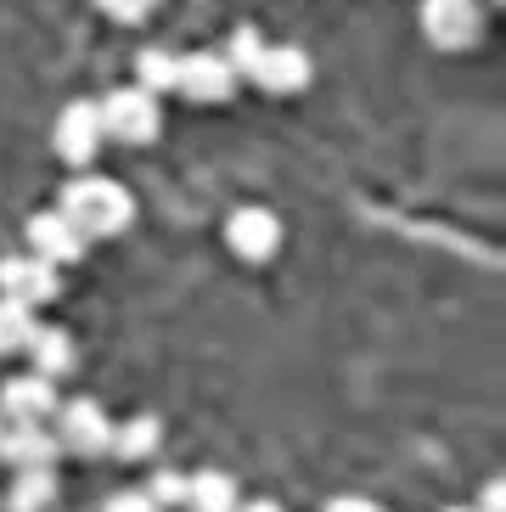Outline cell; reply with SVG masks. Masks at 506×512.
<instances>
[{
  "instance_id": "6da1fadb",
  "label": "cell",
  "mask_w": 506,
  "mask_h": 512,
  "mask_svg": "<svg viewBox=\"0 0 506 512\" xmlns=\"http://www.w3.org/2000/svg\"><path fill=\"white\" fill-rule=\"evenodd\" d=\"M225 62H231L237 74H248L253 85L270 91V96H287V91H304V85H310V57H304V51L298 46H259L253 29H237Z\"/></svg>"
},
{
  "instance_id": "7a4b0ae2",
  "label": "cell",
  "mask_w": 506,
  "mask_h": 512,
  "mask_svg": "<svg viewBox=\"0 0 506 512\" xmlns=\"http://www.w3.org/2000/svg\"><path fill=\"white\" fill-rule=\"evenodd\" d=\"M62 214H68V226L79 231L85 242L96 237H119L124 226H130V192H124L119 181H107V175H85V181H74L68 192H62Z\"/></svg>"
},
{
  "instance_id": "3957f363",
  "label": "cell",
  "mask_w": 506,
  "mask_h": 512,
  "mask_svg": "<svg viewBox=\"0 0 506 512\" xmlns=\"http://www.w3.org/2000/svg\"><path fill=\"white\" fill-rule=\"evenodd\" d=\"M102 113V136L107 141H124V147H147L158 136V96L141 91V85H124L113 91L107 102H96Z\"/></svg>"
},
{
  "instance_id": "277c9868",
  "label": "cell",
  "mask_w": 506,
  "mask_h": 512,
  "mask_svg": "<svg viewBox=\"0 0 506 512\" xmlns=\"http://www.w3.org/2000/svg\"><path fill=\"white\" fill-rule=\"evenodd\" d=\"M57 451H74V456H107L113 451V422L102 417V406L68 400V406L57 411Z\"/></svg>"
},
{
  "instance_id": "5b68a950",
  "label": "cell",
  "mask_w": 506,
  "mask_h": 512,
  "mask_svg": "<svg viewBox=\"0 0 506 512\" xmlns=\"http://www.w3.org/2000/svg\"><path fill=\"white\" fill-rule=\"evenodd\" d=\"M175 91L192 96V102H225L237 91V68L214 51H192V57H175Z\"/></svg>"
},
{
  "instance_id": "8992f818",
  "label": "cell",
  "mask_w": 506,
  "mask_h": 512,
  "mask_svg": "<svg viewBox=\"0 0 506 512\" xmlns=\"http://www.w3.org/2000/svg\"><path fill=\"white\" fill-rule=\"evenodd\" d=\"M225 242H231L248 265H265V259L282 248V220H276L270 209H253L248 203V209H237L231 220H225Z\"/></svg>"
},
{
  "instance_id": "52a82bcc",
  "label": "cell",
  "mask_w": 506,
  "mask_h": 512,
  "mask_svg": "<svg viewBox=\"0 0 506 512\" xmlns=\"http://www.w3.org/2000/svg\"><path fill=\"white\" fill-rule=\"evenodd\" d=\"M422 29L433 46L462 51L478 40V0H422Z\"/></svg>"
},
{
  "instance_id": "ba28073f",
  "label": "cell",
  "mask_w": 506,
  "mask_h": 512,
  "mask_svg": "<svg viewBox=\"0 0 506 512\" xmlns=\"http://www.w3.org/2000/svg\"><path fill=\"white\" fill-rule=\"evenodd\" d=\"M0 299H17V304H45L57 299V265H45L40 254H17V259H0Z\"/></svg>"
},
{
  "instance_id": "9c48e42d",
  "label": "cell",
  "mask_w": 506,
  "mask_h": 512,
  "mask_svg": "<svg viewBox=\"0 0 506 512\" xmlns=\"http://www.w3.org/2000/svg\"><path fill=\"white\" fill-rule=\"evenodd\" d=\"M102 141L107 136H102V113H96V102L62 107V119H57V152L68 158V164H90Z\"/></svg>"
},
{
  "instance_id": "30bf717a",
  "label": "cell",
  "mask_w": 506,
  "mask_h": 512,
  "mask_svg": "<svg viewBox=\"0 0 506 512\" xmlns=\"http://www.w3.org/2000/svg\"><path fill=\"white\" fill-rule=\"evenodd\" d=\"M57 411V383L51 377H12L6 389H0V417L6 422H45Z\"/></svg>"
},
{
  "instance_id": "8fae6325",
  "label": "cell",
  "mask_w": 506,
  "mask_h": 512,
  "mask_svg": "<svg viewBox=\"0 0 506 512\" xmlns=\"http://www.w3.org/2000/svg\"><path fill=\"white\" fill-rule=\"evenodd\" d=\"M0 462L51 467L57 462V434H45V422H6V428H0Z\"/></svg>"
},
{
  "instance_id": "7c38bea8",
  "label": "cell",
  "mask_w": 506,
  "mask_h": 512,
  "mask_svg": "<svg viewBox=\"0 0 506 512\" xmlns=\"http://www.w3.org/2000/svg\"><path fill=\"white\" fill-rule=\"evenodd\" d=\"M29 248L45 259V265H68V259L85 254V237L68 226V214L51 209V214H34L29 220Z\"/></svg>"
},
{
  "instance_id": "4fadbf2b",
  "label": "cell",
  "mask_w": 506,
  "mask_h": 512,
  "mask_svg": "<svg viewBox=\"0 0 506 512\" xmlns=\"http://www.w3.org/2000/svg\"><path fill=\"white\" fill-rule=\"evenodd\" d=\"M51 496H57L51 467H17V484H12V496H6V512H45Z\"/></svg>"
},
{
  "instance_id": "5bb4252c",
  "label": "cell",
  "mask_w": 506,
  "mask_h": 512,
  "mask_svg": "<svg viewBox=\"0 0 506 512\" xmlns=\"http://www.w3.org/2000/svg\"><path fill=\"white\" fill-rule=\"evenodd\" d=\"M186 507L192 512H237V484L225 473H192L186 479Z\"/></svg>"
},
{
  "instance_id": "9a60e30c",
  "label": "cell",
  "mask_w": 506,
  "mask_h": 512,
  "mask_svg": "<svg viewBox=\"0 0 506 512\" xmlns=\"http://www.w3.org/2000/svg\"><path fill=\"white\" fill-rule=\"evenodd\" d=\"M34 355V366H40V377H51V383H57L62 372H68V366H74V344H68V332H40L34 327L29 332V344H23Z\"/></svg>"
},
{
  "instance_id": "2e32d148",
  "label": "cell",
  "mask_w": 506,
  "mask_h": 512,
  "mask_svg": "<svg viewBox=\"0 0 506 512\" xmlns=\"http://www.w3.org/2000/svg\"><path fill=\"white\" fill-rule=\"evenodd\" d=\"M113 451L124 456V462H141V456L158 451V422L152 417H135L124 422V428H113Z\"/></svg>"
},
{
  "instance_id": "e0dca14e",
  "label": "cell",
  "mask_w": 506,
  "mask_h": 512,
  "mask_svg": "<svg viewBox=\"0 0 506 512\" xmlns=\"http://www.w3.org/2000/svg\"><path fill=\"white\" fill-rule=\"evenodd\" d=\"M34 332V310L17 299H0V355H17Z\"/></svg>"
},
{
  "instance_id": "ac0fdd59",
  "label": "cell",
  "mask_w": 506,
  "mask_h": 512,
  "mask_svg": "<svg viewBox=\"0 0 506 512\" xmlns=\"http://www.w3.org/2000/svg\"><path fill=\"white\" fill-rule=\"evenodd\" d=\"M135 68H141V91H175V57H169V51H141V62H135Z\"/></svg>"
},
{
  "instance_id": "d6986e66",
  "label": "cell",
  "mask_w": 506,
  "mask_h": 512,
  "mask_svg": "<svg viewBox=\"0 0 506 512\" xmlns=\"http://www.w3.org/2000/svg\"><path fill=\"white\" fill-rule=\"evenodd\" d=\"M147 501L152 507H175V501H186V479H180V473H158L152 490H147Z\"/></svg>"
},
{
  "instance_id": "ffe728a7",
  "label": "cell",
  "mask_w": 506,
  "mask_h": 512,
  "mask_svg": "<svg viewBox=\"0 0 506 512\" xmlns=\"http://www.w3.org/2000/svg\"><path fill=\"white\" fill-rule=\"evenodd\" d=\"M96 6H102V12L113 17V23H141V17H147L152 6H158V0H96Z\"/></svg>"
},
{
  "instance_id": "44dd1931",
  "label": "cell",
  "mask_w": 506,
  "mask_h": 512,
  "mask_svg": "<svg viewBox=\"0 0 506 512\" xmlns=\"http://www.w3.org/2000/svg\"><path fill=\"white\" fill-rule=\"evenodd\" d=\"M107 512H158V507L147 501V490H124V496L107 501Z\"/></svg>"
},
{
  "instance_id": "7402d4cb",
  "label": "cell",
  "mask_w": 506,
  "mask_h": 512,
  "mask_svg": "<svg viewBox=\"0 0 506 512\" xmlns=\"http://www.w3.org/2000/svg\"><path fill=\"white\" fill-rule=\"evenodd\" d=\"M327 512H377V507H372V501H360V496H338Z\"/></svg>"
},
{
  "instance_id": "603a6c76",
  "label": "cell",
  "mask_w": 506,
  "mask_h": 512,
  "mask_svg": "<svg viewBox=\"0 0 506 512\" xmlns=\"http://www.w3.org/2000/svg\"><path fill=\"white\" fill-rule=\"evenodd\" d=\"M506 507V490L501 484H484V512H501Z\"/></svg>"
},
{
  "instance_id": "cb8c5ba5",
  "label": "cell",
  "mask_w": 506,
  "mask_h": 512,
  "mask_svg": "<svg viewBox=\"0 0 506 512\" xmlns=\"http://www.w3.org/2000/svg\"><path fill=\"white\" fill-rule=\"evenodd\" d=\"M242 512H282V507H270V501H259V507H242Z\"/></svg>"
},
{
  "instance_id": "d4e9b609",
  "label": "cell",
  "mask_w": 506,
  "mask_h": 512,
  "mask_svg": "<svg viewBox=\"0 0 506 512\" xmlns=\"http://www.w3.org/2000/svg\"><path fill=\"white\" fill-rule=\"evenodd\" d=\"M450 512H473V507H450Z\"/></svg>"
}]
</instances>
